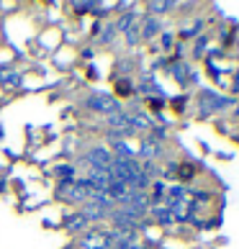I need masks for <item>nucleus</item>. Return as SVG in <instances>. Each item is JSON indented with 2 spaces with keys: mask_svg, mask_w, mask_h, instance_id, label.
<instances>
[{
  "mask_svg": "<svg viewBox=\"0 0 239 249\" xmlns=\"http://www.w3.org/2000/svg\"><path fill=\"white\" fill-rule=\"evenodd\" d=\"M172 8V3H149V11H154V13H160V11H170Z\"/></svg>",
  "mask_w": 239,
  "mask_h": 249,
  "instance_id": "nucleus-16",
  "label": "nucleus"
},
{
  "mask_svg": "<svg viewBox=\"0 0 239 249\" xmlns=\"http://www.w3.org/2000/svg\"><path fill=\"white\" fill-rule=\"evenodd\" d=\"M157 29H160L157 21H147V23H144V31H142V34H144V39H149V36H154V31H157Z\"/></svg>",
  "mask_w": 239,
  "mask_h": 249,
  "instance_id": "nucleus-15",
  "label": "nucleus"
},
{
  "mask_svg": "<svg viewBox=\"0 0 239 249\" xmlns=\"http://www.w3.org/2000/svg\"><path fill=\"white\" fill-rule=\"evenodd\" d=\"M72 11H95V3H72Z\"/></svg>",
  "mask_w": 239,
  "mask_h": 249,
  "instance_id": "nucleus-17",
  "label": "nucleus"
},
{
  "mask_svg": "<svg viewBox=\"0 0 239 249\" xmlns=\"http://www.w3.org/2000/svg\"><path fill=\"white\" fill-rule=\"evenodd\" d=\"M88 224H90V221L82 213H72V216H67V221H64V229H67L70 234H80V231H85V229H88Z\"/></svg>",
  "mask_w": 239,
  "mask_h": 249,
  "instance_id": "nucleus-7",
  "label": "nucleus"
},
{
  "mask_svg": "<svg viewBox=\"0 0 239 249\" xmlns=\"http://www.w3.org/2000/svg\"><path fill=\"white\" fill-rule=\"evenodd\" d=\"M85 106L90 110H98V113H106V116H111L116 113V110H121V106H118V100L113 95H108V93H93L88 100H85Z\"/></svg>",
  "mask_w": 239,
  "mask_h": 249,
  "instance_id": "nucleus-2",
  "label": "nucleus"
},
{
  "mask_svg": "<svg viewBox=\"0 0 239 249\" xmlns=\"http://www.w3.org/2000/svg\"><path fill=\"white\" fill-rule=\"evenodd\" d=\"M80 249H108V239L103 231H88L80 239Z\"/></svg>",
  "mask_w": 239,
  "mask_h": 249,
  "instance_id": "nucleus-5",
  "label": "nucleus"
},
{
  "mask_svg": "<svg viewBox=\"0 0 239 249\" xmlns=\"http://www.w3.org/2000/svg\"><path fill=\"white\" fill-rule=\"evenodd\" d=\"M129 121H131L134 131H136V128H144V131H149V128L154 126V124H152V118L147 116V113H134V116H129Z\"/></svg>",
  "mask_w": 239,
  "mask_h": 249,
  "instance_id": "nucleus-9",
  "label": "nucleus"
},
{
  "mask_svg": "<svg viewBox=\"0 0 239 249\" xmlns=\"http://www.w3.org/2000/svg\"><path fill=\"white\" fill-rule=\"evenodd\" d=\"M108 126H111V131L121 134V136L134 134V126H131V121H129V113H124V110H116V113L108 116Z\"/></svg>",
  "mask_w": 239,
  "mask_h": 249,
  "instance_id": "nucleus-4",
  "label": "nucleus"
},
{
  "mask_svg": "<svg viewBox=\"0 0 239 249\" xmlns=\"http://www.w3.org/2000/svg\"><path fill=\"white\" fill-rule=\"evenodd\" d=\"M152 216L160 221V224H172V211L167 206H154L152 208Z\"/></svg>",
  "mask_w": 239,
  "mask_h": 249,
  "instance_id": "nucleus-10",
  "label": "nucleus"
},
{
  "mask_svg": "<svg viewBox=\"0 0 239 249\" xmlns=\"http://www.w3.org/2000/svg\"><path fill=\"white\" fill-rule=\"evenodd\" d=\"M95 196V190L88 185L85 180H72V182H59L57 185V198L64 203H90Z\"/></svg>",
  "mask_w": 239,
  "mask_h": 249,
  "instance_id": "nucleus-1",
  "label": "nucleus"
},
{
  "mask_svg": "<svg viewBox=\"0 0 239 249\" xmlns=\"http://www.w3.org/2000/svg\"><path fill=\"white\" fill-rule=\"evenodd\" d=\"M85 162H88L93 170H111L113 152H108L106 146H93V149L85 154Z\"/></svg>",
  "mask_w": 239,
  "mask_h": 249,
  "instance_id": "nucleus-3",
  "label": "nucleus"
},
{
  "mask_svg": "<svg viewBox=\"0 0 239 249\" xmlns=\"http://www.w3.org/2000/svg\"><path fill=\"white\" fill-rule=\"evenodd\" d=\"M136 34H139L136 29H129V31H126V41H129V44H136V41H139V36H136Z\"/></svg>",
  "mask_w": 239,
  "mask_h": 249,
  "instance_id": "nucleus-18",
  "label": "nucleus"
},
{
  "mask_svg": "<svg viewBox=\"0 0 239 249\" xmlns=\"http://www.w3.org/2000/svg\"><path fill=\"white\" fill-rule=\"evenodd\" d=\"M0 82H3V88L16 90L18 85H21V75H18V72H5V75L0 77Z\"/></svg>",
  "mask_w": 239,
  "mask_h": 249,
  "instance_id": "nucleus-11",
  "label": "nucleus"
},
{
  "mask_svg": "<svg viewBox=\"0 0 239 249\" xmlns=\"http://www.w3.org/2000/svg\"><path fill=\"white\" fill-rule=\"evenodd\" d=\"M54 175L59 178V182H72V178H75V170H72V167H54Z\"/></svg>",
  "mask_w": 239,
  "mask_h": 249,
  "instance_id": "nucleus-12",
  "label": "nucleus"
},
{
  "mask_svg": "<svg viewBox=\"0 0 239 249\" xmlns=\"http://www.w3.org/2000/svg\"><path fill=\"white\" fill-rule=\"evenodd\" d=\"M118 93H129V82H118Z\"/></svg>",
  "mask_w": 239,
  "mask_h": 249,
  "instance_id": "nucleus-19",
  "label": "nucleus"
},
{
  "mask_svg": "<svg viewBox=\"0 0 239 249\" xmlns=\"http://www.w3.org/2000/svg\"><path fill=\"white\" fill-rule=\"evenodd\" d=\"M160 152H162V146H160V142H154L152 136H147V139L142 142V146H139V157H144V160H157L160 157Z\"/></svg>",
  "mask_w": 239,
  "mask_h": 249,
  "instance_id": "nucleus-6",
  "label": "nucleus"
},
{
  "mask_svg": "<svg viewBox=\"0 0 239 249\" xmlns=\"http://www.w3.org/2000/svg\"><path fill=\"white\" fill-rule=\"evenodd\" d=\"M185 72H188L185 64H175V67H172V75H175L178 82H185Z\"/></svg>",
  "mask_w": 239,
  "mask_h": 249,
  "instance_id": "nucleus-14",
  "label": "nucleus"
},
{
  "mask_svg": "<svg viewBox=\"0 0 239 249\" xmlns=\"http://www.w3.org/2000/svg\"><path fill=\"white\" fill-rule=\"evenodd\" d=\"M80 213L85 216L88 221H100V218H106L108 213H111V211H106L103 206H98V203H85Z\"/></svg>",
  "mask_w": 239,
  "mask_h": 249,
  "instance_id": "nucleus-8",
  "label": "nucleus"
},
{
  "mask_svg": "<svg viewBox=\"0 0 239 249\" xmlns=\"http://www.w3.org/2000/svg\"><path fill=\"white\" fill-rule=\"evenodd\" d=\"M237 75H239V72H237ZM237 90H239V77H237Z\"/></svg>",
  "mask_w": 239,
  "mask_h": 249,
  "instance_id": "nucleus-20",
  "label": "nucleus"
},
{
  "mask_svg": "<svg viewBox=\"0 0 239 249\" xmlns=\"http://www.w3.org/2000/svg\"><path fill=\"white\" fill-rule=\"evenodd\" d=\"M134 13H126L124 18H121V21H118V26H116V29H121V31H129V29H131V23H134Z\"/></svg>",
  "mask_w": 239,
  "mask_h": 249,
  "instance_id": "nucleus-13",
  "label": "nucleus"
}]
</instances>
